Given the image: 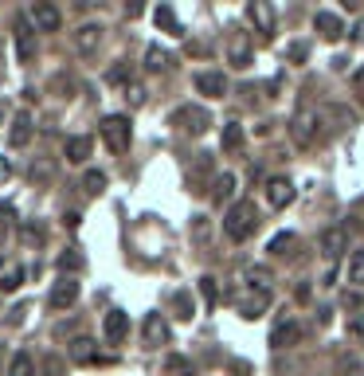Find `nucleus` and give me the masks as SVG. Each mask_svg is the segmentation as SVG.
<instances>
[{
    "label": "nucleus",
    "mask_w": 364,
    "mask_h": 376,
    "mask_svg": "<svg viewBox=\"0 0 364 376\" xmlns=\"http://www.w3.org/2000/svg\"><path fill=\"white\" fill-rule=\"evenodd\" d=\"M259 228V208L255 200H235V204L228 208V216H223V231H228V239L243 243V239H251Z\"/></svg>",
    "instance_id": "nucleus-1"
},
{
    "label": "nucleus",
    "mask_w": 364,
    "mask_h": 376,
    "mask_svg": "<svg viewBox=\"0 0 364 376\" xmlns=\"http://www.w3.org/2000/svg\"><path fill=\"white\" fill-rule=\"evenodd\" d=\"M98 134H102V141H106L114 153H125V149H130V137H134V126H130L125 114H106L102 126H98Z\"/></svg>",
    "instance_id": "nucleus-2"
},
{
    "label": "nucleus",
    "mask_w": 364,
    "mask_h": 376,
    "mask_svg": "<svg viewBox=\"0 0 364 376\" xmlns=\"http://www.w3.org/2000/svg\"><path fill=\"white\" fill-rule=\"evenodd\" d=\"M290 134H294V141L302 149H310L321 137V118H317V110H310V106H302L298 114L290 118Z\"/></svg>",
    "instance_id": "nucleus-3"
},
{
    "label": "nucleus",
    "mask_w": 364,
    "mask_h": 376,
    "mask_svg": "<svg viewBox=\"0 0 364 376\" xmlns=\"http://www.w3.org/2000/svg\"><path fill=\"white\" fill-rule=\"evenodd\" d=\"M270 302H274V290H263V286H247V290L239 294V314L247 317V321H255V317H263L270 310Z\"/></svg>",
    "instance_id": "nucleus-4"
},
{
    "label": "nucleus",
    "mask_w": 364,
    "mask_h": 376,
    "mask_svg": "<svg viewBox=\"0 0 364 376\" xmlns=\"http://www.w3.org/2000/svg\"><path fill=\"white\" fill-rule=\"evenodd\" d=\"M172 126H176V130H184V134L200 137L208 126H212V114H208L204 106H181L176 114H172Z\"/></svg>",
    "instance_id": "nucleus-5"
},
{
    "label": "nucleus",
    "mask_w": 364,
    "mask_h": 376,
    "mask_svg": "<svg viewBox=\"0 0 364 376\" xmlns=\"http://www.w3.org/2000/svg\"><path fill=\"white\" fill-rule=\"evenodd\" d=\"M345 247H349V231L345 228H329V231H321V243H317V251L325 259H333L337 263L341 255H345Z\"/></svg>",
    "instance_id": "nucleus-6"
},
{
    "label": "nucleus",
    "mask_w": 364,
    "mask_h": 376,
    "mask_svg": "<svg viewBox=\"0 0 364 376\" xmlns=\"http://www.w3.org/2000/svg\"><path fill=\"white\" fill-rule=\"evenodd\" d=\"M16 59L20 63H32L36 59V32H32V24H28V20H20V24H16Z\"/></svg>",
    "instance_id": "nucleus-7"
},
{
    "label": "nucleus",
    "mask_w": 364,
    "mask_h": 376,
    "mask_svg": "<svg viewBox=\"0 0 364 376\" xmlns=\"http://www.w3.org/2000/svg\"><path fill=\"white\" fill-rule=\"evenodd\" d=\"M247 16H251V24H255L267 39L274 36V8H270V4H263V0H251V4H247Z\"/></svg>",
    "instance_id": "nucleus-8"
},
{
    "label": "nucleus",
    "mask_w": 364,
    "mask_h": 376,
    "mask_svg": "<svg viewBox=\"0 0 364 376\" xmlns=\"http://www.w3.org/2000/svg\"><path fill=\"white\" fill-rule=\"evenodd\" d=\"M267 204H270V208H290V204H294V184L286 181V177H274V181H267Z\"/></svg>",
    "instance_id": "nucleus-9"
},
{
    "label": "nucleus",
    "mask_w": 364,
    "mask_h": 376,
    "mask_svg": "<svg viewBox=\"0 0 364 376\" xmlns=\"http://www.w3.org/2000/svg\"><path fill=\"white\" fill-rule=\"evenodd\" d=\"M79 302V282L74 279H59L55 290H51V310H71Z\"/></svg>",
    "instance_id": "nucleus-10"
},
{
    "label": "nucleus",
    "mask_w": 364,
    "mask_h": 376,
    "mask_svg": "<svg viewBox=\"0 0 364 376\" xmlns=\"http://www.w3.org/2000/svg\"><path fill=\"white\" fill-rule=\"evenodd\" d=\"M298 337H302V326L290 321V317H282L279 326H274V333H270V345L274 349H290V345H298Z\"/></svg>",
    "instance_id": "nucleus-11"
},
{
    "label": "nucleus",
    "mask_w": 364,
    "mask_h": 376,
    "mask_svg": "<svg viewBox=\"0 0 364 376\" xmlns=\"http://www.w3.org/2000/svg\"><path fill=\"white\" fill-rule=\"evenodd\" d=\"M32 24H36V32H59L63 16H59L55 4H36V8H32Z\"/></svg>",
    "instance_id": "nucleus-12"
},
{
    "label": "nucleus",
    "mask_w": 364,
    "mask_h": 376,
    "mask_svg": "<svg viewBox=\"0 0 364 376\" xmlns=\"http://www.w3.org/2000/svg\"><path fill=\"white\" fill-rule=\"evenodd\" d=\"M314 28H317V36H325V39L345 36V20H341V12H329V8L314 16Z\"/></svg>",
    "instance_id": "nucleus-13"
},
{
    "label": "nucleus",
    "mask_w": 364,
    "mask_h": 376,
    "mask_svg": "<svg viewBox=\"0 0 364 376\" xmlns=\"http://www.w3.org/2000/svg\"><path fill=\"white\" fill-rule=\"evenodd\" d=\"M196 90L208 95V98H223L228 95V79H223L219 71H200L196 75Z\"/></svg>",
    "instance_id": "nucleus-14"
},
{
    "label": "nucleus",
    "mask_w": 364,
    "mask_h": 376,
    "mask_svg": "<svg viewBox=\"0 0 364 376\" xmlns=\"http://www.w3.org/2000/svg\"><path fill=\"white\" fill-rule=\"evenodd\" d=\"M98 43H102V24H83L74 32V48L83 51V55H94Z\"/></svg>",
    "instance_id": "nucleus-15"
},
{
    "label": "nucleus",
    "mask_w": 364,
    "mask_h": 376,
    "mask_svg": "<svg viewBox=\"0 0 364 376\" xmlns=\"http://www.w3.org/2000/svg\"><path fill=\"white\" fill-rule=\"evenodd\" d=\"M130 333V314H121V310H110L106 321H102V337L106 341H121Z\"/></svg>",
    "instance_id": "nucleus-16"
},
{
    "label": "nucleus",
    "mask_w": 364,
    "mask_h": 376,
    "mask_svg": "<svg viewBox=\"0 0 364 376\" xmlns=\"http://www.w3.org/2000/svg\"><path fill=\"white\" fill-rule=\"evenodd\" d=\"M169 341V321L161 314H149L145 317V345L149 349H157V345H165Z\"/></svg>",
    "instance_id": "nucleus-17"
},
{
    "label": "nucleus",
    "mask_w": 364,
    "mask_h": 376,
    "mask_svg": "<svg viewBox=\"0 0 364 376\" xmlns=\"http://www.w3.org/2000/svg\"><path fill=\"white\" fill-rule=\"evenodd\" d=\"M32 141V118L28 114H16L12 118V130H8V146L12 149H24Z\"/></svg>",
    "instance_id": "nucleus-18"
},
{
    "label": "nucleus",
    "mask_w": 364,
    "mask_h": 376,
    "mask_svg": "<svg viewBox=\"0 0 364 376\" xmlns=\"http://www.w3.org/2000/svg\"><path fill=\"white\" fill-rule=\"evenodd\" d=\"M90 149H94V141H90V137H67V146H63V157L71 161V165H83V161L90 157Z\"/></svg>",
    "instance_id": "nucleus-19"
},
{
    "label": "nucleus",
    "mask_w": 364,
    "mask_h": 376,
    "mask_svg": "<svg viewBox=\"0 0 364 376\" xmlns=\"http://www.w3.org/2000/svg\"><path fill=\"white\" fill-rule=\"evenodd\" d=\"M228 59H231V67H239V71L243 67H251V43H247L243 36H235L228 43Z\"/></svg>",
    "instance_id": "nucleus-20"
},
{
    "label": "nucleus",
    "mask_w": 364,
    "mask_h": 376,
    "mask_svg": "<svg viewBox=\"0 0 364 376\" xmlns=\"http://www.w3.org/2000/svg\"><path fill=\"white\" fill-rule=\"evenodd\" d=\"M67 353H71V361H74V364H90V361L98 357V349H94V341H90V337L71 341V349H67Z\"/></svg>",
    "instance_id": "nucleus-21"
},
{
    "label": "nucleus",
    "mask_w": 364,
    "mask_h": 376,
    "mask_svg": "<svg viewBox=\"0 0 364 376\" xmlns=\"http://www.w3.org/2000/svg\"><path fill=\"white\" fill-rule=\"evenodd\" d=\"M219 146H223V153H235V149L243 146V126H239V121H228V126H223Z\"/></svg>",
    "instance_id": "nucleus-22"
},
{
    "label": "nucleus",
    "mask_w": 364,
    "mask_h": 376,
    "mask_svg": "<svg viewBox=\"0 0 364 376\" xmlns=\"http://www.w3.org/2000/svg\"><path fill=\"white\" fill-rule=\"evenodd\" d=\"M231 196H235V177H231V172H219L216 184H212V200L223 204V200H231Z\"/></svg>",
    "instance_id": "nucleus-23"
},
{
    "label": "nucleus",
    "mask_w": 364,
    "mask_h": 376,
    "mask_svg": "<svg viewBox=\"0 0 364 376\" xmlns=\"http://www.w3.org/2000/svg\"><path fill=\"white\" fill-rule=\"evenodd\" d=\"M145 67H149V71H169V67H172V55L165 48H149L145 51Z\"/></svg>",
    "instance_id": "nucleus-24"
},
{
    "label": "nucleus",
    "mask_w": 364,
    "mask_h": 376,
    "mask_svg": "<svg viewBox=\"0 0 364 376\" xmlns=\"http://www.w3.org/2000/svg\"><path fill=\"white\" fill-rule=\"evenodd\" d=\"M294 243H298V235H294V231H282V235H274V239H270V255H290L294 251Z\"/></svg>",
    "instance_id": "nucleus-25"
},
{
    "label": "nucleus",
    "mask_w": 364,
    "mask_h": 376,
    "mask_svg": "<svg viewBox=\"0 0 364 376\" xmlns=\"http://www.w3.org/2000/svg\"><path fill=\"white\" fill-rule=\"evenodd\" d=\"M153 20H157V28H165V32H172V36H181V24H176V16H172L169 4H161L157 12H153Z\"/></svg>",
    "instance_id": "nucleus-26"
},
{
    "label": "nucleus",
    "mask_w": 364,
    "mask_h": 376,
    "mask_svg": "<svg viewBox=\"0 0 364 376\" xmlns=\"http://www.w3.org/2000/svg\"><path fill=\"white\" fill-rule=\"evenodd\" d=\"M83 184H86V192H90V196H98V192H102V188H106V172H98V169H90V172H86V177H83Z\"/></svg>",
    "instance_id": "nucleus-27"
},
{
    "label": "nucleus",
    "mask_w": 364,
    "mask_h": 376,
    "mask_svg": "<svg viewBox=\"0 0 364 376\" xmlns=\"http://www.w3.org/2000/svg\"><path fill=\"white\" fill-rule=\"evenodd\" d=\"M8 376H32V357L28 353H16L12 364H8Z\"/></svg>",
    "instance_id": "nucleus-28"
},
{
    "label": "nucleus",
    "mask_w": 364,
    "mask_h": 376,
    "mask_svg": "<svg viewBox=\"0 0 364 376\" xmlns=\"http://www.w3.org/2000/svg\"><path fill=\"white\" fill-rule=\"evenodd\" d=\"M20 282H24V267H12L4 279H0V290L4 294H12V290H20Z\"/></svg>",
    "instance_id": "nucleus-29"
},
{
    "label": "nucleus",
    "mask_w": 364,
    "mask_h": 376,
    "mask_svg": "<svg viewBox=\"0 0 364 376\" xmlns=\"http://www.w3.org/2000/svg\"><path fill=\"white\" fill-rule=\"evenodd\" d=\"M349 282L352 286H364V251H356L349 263Z\"/></svg>",
    "instance_id": "nucleus-30"
},
{
    "label": "nucleus",
    "mask_w": 364,
    "mask_h": 376,
    "mask_svg": "<svg viewBox=\"0 0 364 376\" xmlns=\"http://www.w3.org/2000/svg\"><path fill=\"white\" fill-rule=\"evenodd\" d=\"M165 368H169L172 376H196V368L184 361V357H169V361H165Z\"/></svg>",
    "instance_id": "nucleus-31"
},
{
    "label": "nucleus",
    "mask_w": 364,
    "mask_h": 376,
    "mask_svg": "<svg viewBox=\"0 0 364 376\" xmlns=\"http://www.w3.org/2000/svg\"><path fill=\"white\" fill-rule=\"evenodd\" d=\"M172 306H176V317H184V321H188V317H192V298H188V294H176V298H172Z\"/></svg>",
    "instance_id": "nucleus-32"
},
{
    "label": "nucleus",
    "mask_w": 364,
    "mask_h": 376,
    "mask_svg": "<svg viewBox=\"0 0 364 376\" xmlns=\"http://www.w3.org/2000/svg\"><path fill=\"white\" fill-rule=\"evenodd\" d=\"M200 294H204V302L208 306H216V279H208V275H204V279H200Z\"/></svg>",
    "instance_id": "nucleus-33"
},
{
    "label": "nucleus",
    "mask_w": 364,
    "mask_h": 376,
    "mask_svg": "<svg viewBox=\"0 0 364 376\" xmlns=\"http://www.w3.org/2000/svg\"><path fill=\"white\" fill-rule=\"evenodd\" d=\"M125 102L130 106H145V86H125Z\"/></svg>",
    "instance_id": "nucleus-34"
},
{
    "label": "nucleus",
    "mask_w": 364,
    "mask_h": 376,
    "mask_svg": "<svg viewBox=\"0 0 364 376\" xmlns=\"http://www.w3.org/2000/svg\"><path fill=\"white\" fill-rule=\"evenodd\" d=\"M59 267H63V270H83V255L67 251V255H59Z\"/></svg>",
    "instance_id": "nucleus-35"
},
{
    "label": "nucleus",
    "mask_w": 364,
    "mask_h": 376,
    "mask_svg": "<svg viewBox=\"0 0 364 376\" xmlns=\"http://www.w3.org/2000/svg\"><path fill=\"white\" fill-rule=\"evenodd\" d=\"M349 337L356 341V345H364V314H361V317H352V321H349Z\"/></svg>",
    "instance_id": "nucleus-36"
},
{
    "label": "nucleus",
    "mask_w": 364,
    "mask_h": 376,
    "mask_svg": "<svg viewBox=\"0 0 364 376\" xmlns=\"http://www.w3.org/2000/svg\"><path fill=\"white\" fill-rule=\"evenodd\" d=\"M125 63H118V67H110V83H125Z\"/></svg>",
    "instance_id": "nucleus-37"
},
{
    "label": "nucleus",
    "mask_w": 364,
    "mask_h": 376,
    "mask_svg": "<svg viewBox=\"0 0 364 376\" xmlns=\"http://www.w3.org/2000/svg\"><path fill=\"white\" fill-rule=\"evenodd\" d=\"M16 219V208L12 204H0V224H4V228H8V224H12Z\"/></svg>",
    "instance_id": "nucleus-38"
},
{
    "label": "nucleus",
    "mask_w": 364,
    "mask_h": 376,
    "mask_svg": "<svg viewBox=\"0 0 364 376\" xmlns=\"http://www.w3.org/2000/svg\"><path fill=\"white\" fill-rule=\"evenodd\" d=\"M305 55H310V48H305V43H294V48H290V59H294V63L305 59Z\"/></svg>",
    "instance_id": "nucleus-39"
},
{
    "label": "nucleus",
    "mask_w": 364,
    "mask_h": 376,
    "mask_svg": "<svg viewBox=\"0 0 364 376\" xmlns=\"http://www.w3.org/2000/svg\"><path fill=\"white\" fill-rule=\"evenodd\" d=\"M8 177H12V161L0 157V181H8Z\"/></svg>",
    "instance_id": "nucleus-40"
},
{
    "label": "nucleus",
    "mask_w": 364,
    "mask_h": 376,
    "mask_svg": "<svg viewBox=\"0 0 364 376\" xmlns=\"http://www.w3.org/2000/svg\"><path fill=\"white\" fill-rule=\"evenodd\" d=\"M247 373H251V364H243V361L231 364V376H247Z\"/></svg>",
    "instance_id": "nucleus-41"
},
{
    "label": "nucleus",
    "mask_w": 364,
    "mask_h": 376,
    "mask_svg": "<svg viewBox=\"0 0 364 376\" xmlns=\"http://www.w3.org/2000/svg\"><path fill=\"white\" fill-rule=\"evenodd\" d=\"M352 83H356V90H364V71H356V79H352Z\"/></svg>",
    "instance_id": "nucleus-42"
}]
</instances>
